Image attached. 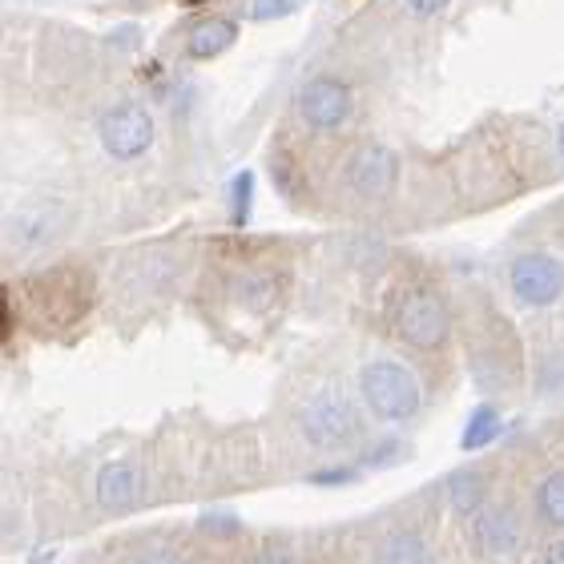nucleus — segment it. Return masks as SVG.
I'll return each instance as SVG.
<instances>
[{"label": "nucleus", "instance_id": "nucleus-1", "mask_svg": "<svg viewBox=\"0 0 564 564\" xmlns=\"http://www.w3.org/2000/svg\"><path fill=\"white\" fill-rule=\"evenodd\" d=\"M391 330L403 347L420 355H440L452 343V306L432 279H403L391 291Z\"/></svg>", "mask_w": 564, "mask_h": 564}, {"label": "nucleus", "instance_id": "nucleus-2", "mask_svg": "<svg viewBox=\"0 0 564 564\" xmlns=\"http://www.w3.org/2000/svg\"><path fill=\"white\" fill-rule=\"evenodd\" d=\"M359 400L371 412V420L403 427V423L420 420L423 412V388L412 367L391 359V355H376L359 367Z\"/></svg>", "mask_w": 564, "mask_h": 564}, {"label": "nucleus", "instance_id": "nucleus-3", "mask_svg": "<svg viewBox=\"0 0 564 564\" xmlns=\"http://www.w3.org/2000/svg\"><path fill=\"white\" fill-rule=\"evenodd\" d=\"M294 423H299V435L315 452H343V447H355L367 435L359 403L339 388H318L315 395H306L294 412Z\"/></svg>", "mask_w": 564, "mask_h": 564}, {"label": "nucleus", "instance_id": "nucleus-4", "mask_svg": "<svg viewBox=\"0 0 564 564\" xmlns=\"http://www.w3.org/2000/svg\"><path fill=\"white\" fill-rule=\"evenodd\" d=\"M89 299H94V282L85 279L77 267H57V271L29 282L17 306L33 318L36 327H69L89 311Z\"/></svg>", "mask_w": 564, "mask_h": 564}, {"label": "nucleus", "instance_id": "nucleus-5", "mask_svg": "<svg viewBox=\"0 0 564 564\" xmlns=\"http://www.w3.org/2000/svg\"><path fill=\"white\" fill-rule=\"evenodd\" d=\"M286 271H282L279 262H267V259H247L230 267L223 274V303L242 318H254V323H267L282 311L286 303Z\"/></svg>", "mask_w": 564, "mask_h": 564}, {"label": "nucleus", "instance_id": "nucleus-6", "mask_svg": "<svg viewBox=\"0 0 564 564\" xmlns=\"http://www.w3.org/2000/svg\"><path fill=\"white\" fill-rule=\"evenodd\" d=\"M294 118L318 138L347 130L355 118V89L335 73H315L294 89Z\"/></svg>", "mask_w": 564, "mask_h": 564}, {"label": "nucleus", "instance_id": "nucleus-7", "mask_svg": "<svg viewBox=\"0 0 564 564\" xmlns=\"http://www.w3.org/2000/svg\"><path fill=\"white\" fill-rule=\"evenodd\" d=\"M468 541L484 561H512V556L524 553L529 524H524V512H520L517 500H508V496L492 500L488 496V505L468 517Z\"/></svg>", "mask_w": 564, "mask_h": 564}, {"label": "nucleus", "instance_id": "nucleus-8", "mask_svg": "<svg viewBox=\"0 0 564 564\" xmlns=\"http://www.w3.org/2000/svg\"><path fill=\"white\" fill-rule=\"evenodd\" d=\"M97 141H101L106 158L130 165L153 150V141H158V121H153L150 106H141V101L126 97V101H113V106L101 109V118H97Z\"/></svg>", "mask_w": 564, "mask_h": 564}, {"label": "nucleus", "instance_id": "nucleus-9", "mask_svg": "<svg viewBox=\"0 0 564 564\" xmlns=\"http://www.w3.org/2000/svg\"><path fill=\"white\" fill-rule=\"evenodd\" d=\"M400 186V153L383 141H359L343 162V189L355 202H383Z\"/></svg>", "mask_w": 564, "mask_h": 564}, {"label": "nucleus", "instance_id": "nucleus-10", "mask_svg": "<svg viewBox=\"0 0 564 564\" xmlns=\"http://www.w3.org/2000/svg\"><path fill=\"white\" fill-rule=\"evenodd\" d=\"M508 291L524 311H549L564 299V259L553 250H524L508 262Z\"/></svg>", "mask_w": 564, "mask_h": 564}, {"label": "nucleus", "instance_id": "nucleus-11", "mask_svg": "<svg viewBox=\"0 0 564 564\" xmlns=\"http://www.w3.org/2000/svg\"><path fill=\"white\" fill-rule=\"evenodd\" d=\"M141 492H145V480H141V471L133 464H126V459L106 464L94 480L97 505L106 508V512H130L141 500Z\"/></svg>", "mask_w": 564, "mask_h": 564}, {"label": "nucleus", "instance_id": "nucleus-12", "mask_svg": "<svg viewBox=\"0 0 564 564\" xmlns=\"http://www.w3.org/2000/svg\"><path fill=\"white\" fill-rule=\"evenodd\" d=\"M57 230H61V210L53 202H41V206H24V210L12 214L9 242L17 250H36V247H45Z\"/></svg>", "mask_w": 564, "mask_h": 564}, {"label": "nucleus", "instance_id": "nucleus-13", "mask_svg": "<svg viewBox=\"0 0 564 564\" xmlns=\"http://www.w3.org/2000/svg\"><path fill=\"white\" fill-rule=\"evenodd\" d=\"M235 41H238V24L230 17H202L186 36V53L194 61H214L223 57Z\"/></svg>", "mask_w": 564, "mask_h": 564}, {"label": "nucleus", "instance_id": "nucleus-14", "mask_svg": "<svg viewBox=\"0 0 564 564\" xmlns=\"http://www.w3.org/2000/svg\"><path fill=\"white\" fill-rule=\"evenodd\" d=\"M532 512L544 529L564 532V468L544 471L536 488H532Z\"/></svg>", "mask_w": 564, "mask_h": 564}, {"label": "nucleus", "instance_id": "nucleus-15", "mask_svg": "<svg viewBox=\"0 0 564 564\" xmlns=\"http://www.w3.org/2000/svg\"><path fill=\"white\" fill-rule=\"evenodd\" d=\"M379 564H435L432 541L415 529H400L383 536L379 544Z\"/></svg>", "mask_w": 564, "mask_h": 564}, {"label": "nucleus", "instance_id": "nucleus-16", "mask_svg": "<svg viewBox=\"0 0 564 564\" xmlns=\"http://www.w3.org/2000/svg\"><path fill=\"white\" fill-rule=\"evenodd\" d=\"M447 505L456 517H471L476 508L488 505V476L480 468H464L447 476Z\"/></svg>", "mask_w": 564, "mask_h": 564}, {"label": "nucleus", "instance_id": "nucleus-17", "mask_svg": "<svg viewBox=\"0 0 564 564\" xmlns=\"http://www.w3.org/2000/svg\"><path fill=\"white\" fill-rule=\"evenodd\" d=\"M500 432H505V415L496 412L492 403H480V408L468 415L464 432H459V447H464V452H480V447H492L496 440H500Z\"/></svg>", "mask_w": 564, "mask_h": 564}, {"label": "nucleus", "instance_id": "nucleus-18", "mask_svg": "<svg viewBox=\"0 0 564 564\" xmlns=\"http://www.w3.org/2000/svg\"><path fill=\"white\" fill-rule=\"evenodd\" d=\"M536 395L564 400V351H544L536 359Z\"/></svg>", "mask_w": 564, "mask_h": 564}, {"label": "nucleus", "instance_id": "nucleus-19", "mask_svg": "<svg viewBox=\"0 0 564 564\" xmlns=\"http://www.w3.org/2000/svg\"><path fill=\"white\" fill-rule=\"evenodd\" d=\"M250 206H254V174H250V170H238L235 182H230V223L247 226Z\"/></svg>", "mask_w": 564, "mask_h": 564}, {"label": "nucleus", "instance_id": "nucleus-20", "mask_svg": "<svg viewBox=\"0 0 564 564\" xmlns=\"http://www.w3.org/2000/svg\"><path fill=\"white\" fill-rule=\"evenodd\" d=\"M403 440H379L376 447H364V456H359V464L364 468H391L395 459H403L408 452H403Z\"/></svg>", "mask_w": 564, "mask_h": 564}, {"label": "nucleus", "instance_id": "nucleus-21", "mask_svg": "<svg viewBox=\"0 0 564 564\" xmlns=\"http://www.w3.org/2000/svg\"><path fill=\"white\" fill-rule=\"evenodd\" d=\"M299 12V0H250V17L254 21H282Z\"/></svg>", "mask_w": 564, "mask_h": 564}, {"label": "nucleus", "instance_id": "nucleus-22", "mask_svg": "<svg viewBox=\"0 0 564 564\" xmlns=\"http://www.w3.org/2000/svg\"><path fill=\"white\" fill-rule=\"evenodd\" d=\"M359 480V468H323V471H311V484H335V488H343V484Z\"/></svg>", "mask_w": 564, "mask_h": 564}, {"label": "nucleus", "instance_id": "nucleus-23", "mask_svg": "<svg viewBox=\"0 0 564 564\" xmlns=\"http://www.w3.org/2000/svg\"><path fill=\"white\" fill-rule=\"evenodd\" d=\"M403 4H408L415 17H440V12H444L452 0H403Z\"/></svg>", "mask_w": 564, "mask_h": 564}, {"label": "nucleus", "instance_id": "nucleus-24", "mask_svg": "<svg viewBox=\"0 0 564 564\" xmlns=\"http://www.w3.org/2000/svg\"><path fill=\"white\" fill-rule=\"evenodd\" d=\"M247 564H294V556L282 553V549H259Z\"/></svg>", "mask_w": 564, "mask_h": 564}, {"label": "nucleus", "instance_id": "nucleus-25", "mask_svg": "<svg viewBox=\"0 0 564 564\" xmlns=\"http://www.w3.org/2000/svg\"><path fill=\"white\" fill-rule=\"evenodd\" d=\"M133 564H182V561H177L170 549H150V553H141Z\"/></svg>", "mask_w": 564, "mask_h": 564}, {"label": "nucleus", "instance_id": "nucleus-26", "mask_svg": "<svg viewBox=\"0 0 564 564\" xmlns=\"http://www.w3.org/2000/svg\"><path fill=\"white\" fill-rule=\"evenodd\" d=\"M536 564H564V536L553 544H544L541 556H536Z\"/></svg>", "mask_w": 564, "mask_h": 564}, {"label": "nucleus", "instance_id": "nucleus-27", "mask_svg": "<svg viewBox=\"0 0 564 564\" xmlns=\"http://www.w3.org/2000/svg\"><path fill=\"white\" fill-rule=\"evenodd\" d=\"M556 158H561V165H564V121H561V130H556Z\"/></svg>", "mask_w": 564, "mask_h": 564}, {"label": "nucleus", "instance_id": "nucleus-28", "mask_svg": "<svg viewBox=\"0 0 564 564\" xmlns=\"http://www.w3.org/2000/svg\"><path fill=\"white\" fill-rule=\"evenodd\" d=\"M182 4H189V9H198V4H210V0H182Z\"/></svg>", "mask_w": 564, "mask_h": 564}]
</instances>
